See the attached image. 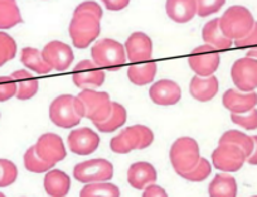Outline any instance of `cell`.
I'll return each mask as SVG.
<instances>
[{"mask_svg":"<svg viewBox=\"0 0 257 197\" xmlns=\"http://www.w3.org/2000/svg\"><path fill=\"white\" fill-rule=\"evenodd\" d=\"M85 117V105L77 96L61 95L49 105V119L63 129L77 127Z\"/></svg>","mask_w":257,"mask_h":197,"instance_id":"1","label":"cell"},{"mask_svg":"<svg viewBox=\"0 0 257 197\" xmlns=\"http://www.w3.org/2000/svg\"><path fill=\"white\" fill-rule=\"evenodd\" d=\"M100 21L101 19H98L95 14L75 9L68 32L76 48H87L100 36Z\"/></svg>","mask_w":257,"mask_h":197,"instance_id":"2","label":"cell"},{"mask_svg":"<svg viewBox=\"0 0 257 197\" xmlns=\"http://www.w3.org/2000/svg\"><path fill=\"white\" fill-rule=\"evenodd\" d=\"M154 140V133L145 125H133L122 129L111 139L110 147L112 152L126 154L135 149H145Z\"/></svg>","mask_w":257,"mask_h":197,"instance_id":"3","label":"cell"},{"mask_svg":"<svg viewBox=\"0 0 257 197\" xmlns=\"http://www.w3.org/2000/svg\"><path fill=\"white\" fill-rule=\"evenodd\" d=\"M254 18L251 12L242 6H233L224 12L219 18V26L224 36L229 39L243 38L252 31Z\"/></svg>","mask_w":257,"mask_h":197,"instance_id":"4","label":"cell"},{"mask_svg":"<svg viewBox=\"0 0 257 197\" xmlns=\"http://www.w3.org/2000/svg\"><path fill=\"white\" fill-rule=\"evenodd\" d=\"M92 61L97 67L110 71L120 70L126 63L125 47L120 42L111 38L100 39L91 48Z\"/></svg>","mask_w":257,"mask_h":197,"instance_id":"5","label":"cell"},{"mask_svg":"<svg viewBox=\"0 0 257 197\" xmlns=\"http://www.w3.org/2000/svg\"><path fill=\"white\" fill-rule=\"evenodd\" d=\"M201 159L199 145L189 137H182L173 143L170 148V162L179 176L192 171Z\"/></svg>","mask_w":257,"mask_h":197,"instance_id":"6","label":"cell"},{"mask_svg":"<svg viewBox=\"0 0 257 197\" xmlns=\"http://www.w3.org/2000/svg\"><path fill=\"white\" fill-rule=\"evenodd\" d=\"M85 105V117L92 123H102L108 119L112 112V102L105 91L82 90L77 96Z\"/></svg>","mask_w":257,"mask_h":197,"instance_id":"7","label":"cell"},{"mask_svg":"<svg viewBox=\"0 0 257 197\" xmlns=\"http://www.w3.org/2000/svg\"><path fill=\"white\" fill-rule=\"evenodd\" d=\"M73 177L82 183L110 181L113 177V166L107 159H90L76 164L73 168Z\"/></svg>","mask_w":257,"mask_h":197,"instance_id":"8","label":"cell"},{"mask_svg":"<svg viewBox=\"0 0 257 197\" xmlns=\"http://www.w3.org/2000/svg\"><path fill=\"white\" fill-rule=\"evenodd\" d=\"M190 68L201 77H209L213 75L221 63V55L218 49L209 44H203L194 48L188 58Z\"/></svg>","mask_w":257,"mask_h":197,"instance_id":"9","label":"cell"},{"mask_svg":"<svg viewBox=\"0 0 257 197\" xmlns=\"http://www.w3.org/2000/svg\"><path fill=\"white\" fill-rule=\"evenodd\" d=\"M214 167L223 172H237L243 167L247 156L241 148L231 143L219 144L212 153Z\"/></svg>","mask_w":257,"mask_h":197,"instance_id":"10","label":"cell"},{"mask_svg":"<svg viewBox=\"0 0 257 197\" xmlns=\"http://www.w3.org/2000/svg\"><path fill=\"white\" fill-rule=\"evenodd\" d=\"M232 81L242 92H252L257 88V60L243 57L233 63L231 70Z\"/></svg>","mask_w":257,"mask_h":197,"instance_id":"11","label":"cell"},{"mask_svg":"<svg viewBox=\"0 0 257 197\" xmlns=\"http://www.w3.org/2000/svg\"><path fill=\"white\" fill-rule=\"evenodd\" d=\"M105 71L97 67L93 61L83 60L75 66L72 71V80L77 87L83 90H93L105 82Z\"/></svg>","mask_w":257,"mask_h":197,"instance_id":"12","label":"cell"},{"mask_svg":"<svg viewBox=\"0 0 257 197\" xmlns=\"http://www.w3.org/2000/svg\"><path fill=\"white\" fill-rule=\"evenodd\" d=\"M34 148H36L37 156L42 161L51 164H56L63 161L67 156V152L64 149L63 140L59 135L54 134V133H46V134L41 135Z\"/></svg>","mask_w":257,"mask_h":197,"instance_id":"13","label":"cell"},{"mask_svg":"<svg viewBox=\"0 0 257 197\" xmlns=\"http://www.w3.org/2000/svg\"><path fill=\"white\" fill-rule=\"evenodd\" d=\"M42 56L44 61L51 66L52 70L58 72L68 70L75 58L72 48L61 41H52L47 43L42 51Z\"/></svg>","mask_w":257,"mask_h":197,"instance_id":"14","label":"cell"},{"mask_svg":"<svg viewBox=\"0 0 257 197\" xmlns=\"http://www.w3.org/2000/svg\"><path fill=\"white\" fill-rule=\"evenodd\" d=\"M68 148L72 153L78 156L92 154L100 145V137L96 132L87 127L73 129L68 135Z\"/></svg>","mask_w":257,"mask_h":197,"instance_id":"15","label":"cell"},{"mask_svg":"<svg viewBox=\"0 0 257 197\" xmlns=\"http://www.w3.org/2000/svg\"><path fill=\"white\" fill-rule=\"evenodd\" d=\"M126 58L128 62L140 63L150 61L153 56V42L148 34L143 32H134L126 39L125 43Z\"/></svg>","mask_w":257,"mask_h":197,"instance_id":"16","label":"cell"},{"mask_svg":"<svg viewBox=\"0 0 257 197\" xmlns=\"http://www.w3.org/2000/svg\"><path fill=\"white\" fill-rule=\"evenodd\" d=\"M224 108L233 114H244L251 112L257 105V92H242V91L229 88L222 97Z\"/></svg>","mask_w":257,"mask_h":197,"instance_id":"17","label":"cell"},{"mask_svg":"<svg viewBox=\"0 0 257 197\" xmlns=\"http://www.w3.org/2000/svg\"><path fill=\"white\" fill-rule=\"evenodd\" d=\"M150 98L153 103L162 107H169L179 103L182 97V88L172 80H159L150 87Z\"/></svg>","mask_w":257,"mask_h":197,"instance_id":"18","label":"cell"},{"mask_svg":"<svg viewBox=\"0 0 257 197\" xmlns=\"http://www.w3.org/2000/svg\"><path fill=\"white\" fill-rule=\"evenodd\" d=\"M157 178V171L148 162H137L127 171L128 184L135 189H144L149 184L155 183Z\"/></svg>","mask_w":257,"mask_h":197,"instance_id":"19","label":"cell"},{"mask_svg":"<svg viewBox=\"0 0 257 197\" xmlns=\"http://www.w3.org/2000/svg\"><path fill=\"white\" fill-rule=\"evenodd\" d=\"M219 88L218 78L216 76H209V77H201V76H194L190 81L189 92L193 97L201 103H206L212 100L217 95Z\"/></svg>","mask_w":257,"mask_h":197,"instance_id":"20","label":"cell"},{"mask_svg":"<svg viewBox=\"0 0 257 197\" xmlns=\"http://www.w3.org/2000/svg\"><path fill=\"white\" fill-rule=\"evenodd\" d=\"M165 11L168 17L177 23H187L197 14L196 0H167Z\"/></svg>","mask_w":257,"mask_h":197,"instance_id":"21","label":"cell"},{"mask_svg":"<svg viewBox=\"0 0 257 197\" xmlns=\"http://www.w3.org/2000/svg\"><path fill=\"white\" fill-rule=\"evenodd\" d=\"M71 188V178L59 169H52L44 176V189L51 197H66Z\"/></svg>","mask_w":257,"mask_h":197,"instance_id":"22","label":"cell"},{"mask_svg":"<svg viewBox=\"0 0 257 197\" xmlns=\"http://www.w3.org/2000/svg\"><path fill=\"white\" fill-rule=\"evenodd\" d=\"M202 37H203L206 44L213 46L218 51H226V49L231 48L233 44L232 39L227 38L222 32L221 26H219V18L212 19L208 23H206L203 31H202Z\"/></svg>","mask_w":257,"mask_h":197,"instance_id":"23","label":"cell"},{"mask_svg":"<svg viewBox=\"0 0 257 197\" xmlns=\"http://www.w3.org/2000/svg\"><path fill=\"white\" fill-rule=\"evenodd\" d=\"M17 83V98L18 100H29L38 92L39 83L31 72L26 70H19L12 73Z\"/></svg>","mask_w":257,"mask_h":197,"instance_id":"24","label":"cell"},{"mask_svg":"<svg viewBox=\"0 0 257 197\" xmlns=\"http://www.w3.org/2000/svg\"><path fill=\"white\" fill-rule=\"evenodd\" d=\"M155 75H157V62L154 61L132 65L127 68L128 80L138 86H144L153 82Z\"/></svg>","mask_w":257,"mask_h":197,"instance_id":"25","label":"cell"},{"mask_svg":"<svg viewBox=\"0 0 257 197\" xmlns=\"http://www.w3.org/2000/svg\"><path fill=\"white\" fill-rule=\"evenodd\" d=\"M209 197H237V182L226 173L217 174L208 187Z\"/></svg>","mask_w":257,"mask_h":197,"instance_id":"26","label":"cell"},{"mask_svg":"<svg viewBox=\"0 0 257 197\" xmlns=\"http://www.w3.org/2000/svg\"><path fill=\"white\" fill-rule=\"evenodd\" d=\"M21 61L27 68H31L39 75H47L52 71V67L44 61L42 52H39L37 48L26 47L22 49Z\"/></svg>","mask_w":257,"mask_h":197,"instance_id":"27","label":"cell"},{"mask_svg":"<svg viewBox=\"0 0 257 197\" xmlns=\"http://www.w3.org/2000/svg\"><path fill=\"white\" fill-rule=\"evenodd\" d=\"M22 22L23 18L16 0H0V29L13 28Z\"/></svg>","mask_w":257,"mask_h":197,"instance_id":"28","label":"cell"},{"mask_svg":"<svg viewBox=\"0 0 257 197\" xmlns=\"http://www.w3.org/2000/svg\"><path fill=\"white\" fill-rule=\"evenodd\" d=\"M126 118H127V113H126L125 108L121 104H118V103L113 102L112 112H111L108 119L102 123H95V127L102 133L115 132L116 129H118V128H121L125 124Z\"/></svg>","mask_w":257,"mask_h":197,"instance_id":"29","label":"cell"},{"mask_svg":"<svg viewBox=\"0 0 257 197\" xmlns=\"http://www.w3.org/2000/svg\"><path fill=\"white\" fill-rule=\"evenodd\" d=\"M80 197H120V189L110 182L87 183L80 192Z\"/></svg>","mask_w":257,"mask_h":197,"instance_id":"30","label":"cell"},{"mask_svg":"<svg viewBox=\"0 0 257 197\" xmlns=\"http://www.w3.org/2000/svg\"><path fill=\"white\" fill-rule=\"evenodd\" d=\"M223 143H231V144L238 145L242 151L244 152L247 158L251 156L254 149L253 138L239 132V130H228V132L224 133L221 137V139H219V144H223Z\"/></svg>","mask_w":257,"mask_h":197,"instance_id":"31","label":"cell"},{"mask_svg":"<svg viewBox=\"0 0 257 197\" xmlns=\"http://www.w3.org/2000/svg\"><path fill=\"white\" fill-rule=\"evenodd\" d=\"M24 167L28 169L29 172H33V173H43V172H48V169H52L54 167V164L47 163V162L42 161L36 153V148L31 147L27 149V152L24 153Z\"/></svg>","mask_w":257,"mask_h":197,"instance_id":"32","label":"cell"},{"mask_svg":"<svg viewBox=\"0 0 257 197\" xmlns=\"http://www.w3.org/2000/svg\"><path fill=\"white\" fill-rule=\"evenodd\" d=\"M17 55V43L6 32H0V67Z\"/></svg>","mask_w":257,"mask_h":197,"instance_id":"33","label":"cell"},{"mask_svg":"<svg viewBox=\"0 0 257 197\" xmlns=\"http://www.w3.org/2000/svg\"><path fill=\"white\" fill-rule=\"evenodd\" d=\"M212 173V166L206 158L199 159L198 164H197L192 171L187 172V173H183L182 176L184 179L190 182H202L204 179H207L209 177V174Z\"/></svg>","mask_w":257,"mask_h":197,"instance_id":"34","label":"cell"},{"mask_svg":"<svg viewBox=\"0 0 257 197\" xmlns=\"http://www.w3.org/2000/svg\"><path fill=\"white\" fill-rule=\"evenodd\" d=\"M17 177H18V169L16 164L8 159H0V188L13 184Z\"/></svg>","mask_w":257,"mask_h":197,"instance_id":"35","label":"cell"},{"mask_svg":"<svg viewBox=\"0 0 257 197\" xmlns=\"http://www.w3.org/2000/svg\"><path fill=\"white\" fill-rule=\"evenodd\" d=\"M231 119L234 124L244 128L247 130L257 129V109H252L251 112L244 114H231Z\"/></svg>","mask_w":257,"mask_h":197,"instance_id":"36","label":"cell"},{"mask_svg":"<svg viewBox=\"0 0 257 197\" xmlns=\"http://www.w3.org/2000/svg\"><path fill=\"white\" fill-rule=\"evenodd\" d=\"M197 2V14L202 18L209 17L212 14L219 12V9L224 6L226 0H196Z\"/></svg>","mask_w":257,"mask_h":197,"instance_id":"37","label":"cell"},{"mask_svg":"<svg viewBox=\"0 0 257 197\" xmlns=\"http://www.w3.org/2000/svg\"><path fill=\"white\" fill-rule=\"evenodd\" d=\"M17 95V83L12 76H0V103Z\"/></svg>","mask_w":257,"mask_h":197,"instance_id":"38","label":"cell"},{"mask_svg":"<svg viewBox=\"0 0 257 197\" xmlns=\"http://www.w3.org/2000/svg\"><path fill=\"white\" fill-rule=\"evenodd\" d=\"M234 46L238 47V48H249V47L257 48V22L254 23L253 28H252V31L247 36L234 41Z\"/></svg>","mask_w":257,"mask_h":197,"instance_id":"39","label":"cell"},{"mask_svg":"<svg viewBox=\"0 0 257 197\" xmlns=\"http://www.w3.org/2000/svg\"><path fill=\"white\" fill-rule=\"evenodd\" d=\"M76 9H78V11H85V12H88V13L95 14V16L97 17L98 19L102 18V16H103L102 8H101V7L98 6L96 2H92V0H88V2H83V3H81L80 6H78Z\"/></svg>","mask_w":257,"mask_h":197,"instance_id":"40","label":"cell"},{"mask_svg":"<svg viewBox=\"0 0 257 197\" xmlns=\"http://www.w3.org/2000/svg\"><path fill=\"white\" fill-rule=\"evenodd\" d=\"M143 197H168V194L164 188H162L160 186H157V184L153 183L145 187Z\"/></svg>","mask_w":257,"mask_h":197,"instance_id":"41","label":"cell"},{"mask_svg":"<svg viewBox=\"0 0 257 197\" xmlns=\"http://www.w3.org/2000/svg\"><path fill=\"white\" fill-rule=\"evenodd\" d=\"M103 4H105L106 8L108 11L112 12H117V11H122L123 8L128 6L130 3V0H101Z\"/></svg>","mask_w":257,"mask_h":197,"instance_id":"42","label":"cell"},{"mask_svg":"<svg viewBox=\"0 0 257 197\" xmlns=\"http://www.w3.org/2000/svg\"><path fill=\"white\" fill-rule=\"evenodd\" d=\"M253 140H254V149L252 152L251 156L247 158V162H248L251 166H257V135H253Z\"/></svg>","mask_w":257,"mask_h":197,"instance_id":"43","label":"cell"},{"mask_svg":"<svg viewBox=\"0 0 257 197\" xmlns=\"http://www.w3.org/2000/svg\"><path fill=\"white\" fill-rule=\"evenodd\" d=\"M247 57H252V58H256L257 60V48L248 51V53H247Z\"/></svg>","mask_w":257,"mask_h":197,"instance_id":"44","label":"cell"},{"mask_svg":"<svg viewBox=\"0 0 257 197\" xmlns=\"http://www.w3.org/2000/svg\"><path fill=\"white\" fill-rule=\"evenodd\" d=\"M0 197H7V196L4 193H2V192H0Z\"/></svg>","mask_w":257,"mask_h":197,"instance_id":"45","label":"cell"},{"mask_svg":"<svg viewBox=\"0 0 257 197\" xmlns=\"http://www.w3.org/2000/svg\"><path fill=\"white\" fill-rule=\"evenodd\" d=\"M252 197H257V196H252Z\"/></svg>","mask_w":257,"mask_h":197,"instance_id":"46","label":"cell"}]
</instances>
